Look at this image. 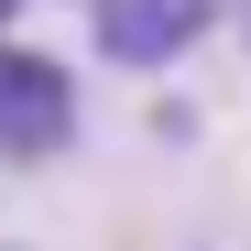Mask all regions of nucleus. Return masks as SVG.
Instances as JSON below:
<instances>
[{
  "label": "nucleus",
  "mask_w": 251,
  "mask_h": 251,
  "mask_svg": "<svg viewBox=\"0 0 251 251\" xmlns=\"http://www.w3.org/2000/svg\"><path fill=\"white\" fill-rule=\"evenodd\" d=\"M76 142V76L33 44H0V153L11 164H55Z\"/></svg>",
  "instance_id": "f257e3e1"
},
{
  "label": "nucleus",
  "mask_w": 251,
  "mask_h": 251,
  "mask_svg": "<svg viewBox=\"0 0 251 251\" xmlns=\"http://www.w3.org/2000/svg\"><path fill=\"white\" fill-rule=\"evenodd\" d=\"M207 11H219V0H88L109 66H175L197 33H207Z\"/></svg>",
  "instance_id": "f03ea898"
},
{
  "label": "nucleus",
  "mask_w": 251,
  "mask_h": 251,
  "mask_svg": "<svg viewBox=\"0 0 251 251\" xmlns=\"http://www.w3.org/2000/svg\"><path fill=\"white\" fill-rule=\"evenodd\" d=\"M11 11H22V0H0V22H11Z\"/></svg>",
  "instance_id": "7ed1b4c3"
}]
</instances>
